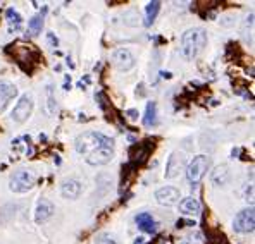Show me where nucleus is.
<instances>
[{
  "label": "nucleus",
  "mask_w": 255,
  "mask_h": 244,
  "mask_svg": "<svg viewBox=\"0 0 255 244\" xmlns=\"http://www.w3.org/2000/svg\"><path fill=\"white\" fill-rule=\"evenodd\" d=\"M76 151L90 165H105L114 158V139L97 131H86L74 141Z\"/></svg>",
  "instance_id": "f257e3e1"
},
{
  "label": "nucleus",
  "mask_w": 255,
  "mask_h": 244,
  "mask_svg": "<svg viewBox=\"0 0 255 244\" xmlns=\"http://www.w3.org/2000/svg\"><path fill=\"white\" fill-rule=\"evenodd\" d=\"M207 43V33L202 28H191L181 36V55L186 60H193Z\"/></svg>",
  "instance_id": "f03ea898"
},
{
  "label": "nucleus",
  "mask_w": 255,
  "mask_h": 244,
  "mask_svg": "<svg viewBox=\"0 0 255 244\" xmlns=\"http://www.w3.org/2000/svg\"><path fill=\"white\" fill-rule=\"evenodd\" d=\"M209 165H210V162H209V158L205 155H197V157H193V160L190 162L188 169H186V177H188V180H190L193 186L200 184V180L203 179V175L207 174Z\"/></svg>",
  "instance_id": "7ed1b4c3"
},
{
  "label": "nucleus",
  "mask_w": 255,
  "mask_h": 244,
  "mask_svg": "<svg viewBox=\"0 0 255 244\" xmlns=\"http://www.w3.org/2000/svg\"><path fill=\"white\" fill-rule=\"evenodd\" d=\"M33 186H35V177H33L31 172H28L24 169L16 170L11 175V180H9V187L14 193H26Z\"/></svg>",
  "instance_id": "20e7f679"
},
{
  "label": "nucleus",
  "mask_w": 255,
  "mask_h": 244,
  "mask_svg": "<svg viewBox=\"0 0 255 244\" xmlns=\"http://www.w3.org/2000/svg\"><path fill=\"white\" fill-rule=\"evenodd\" d=\"M233 229L238 234H248L253 232L255 229V213L253 208H246L236 213V217L233 220Z\"/></svg>",
  "instance_id": "39448f33"
},
{
  "label": "nucleus",
  "mask_w": 255,
  "mask_h": 244,
  "mask_svg": "<svg viewBox=\"0 0 255 244\" xmlns=\"http://www.w3.org/2000/svg\"><path fill=\"white\" fill-rule=\"evenodd\" d=\"M33 112V100L29 95H22L19 100H17V103L14 105V108H12L11 112V117L14 122H24L28 120V117L31 115Z\"/></svg>",
  "instance_id": "423d86ee"
},
{
  "label": "nucleus",
  "mask_w": 255,
  "mask_h": 244,
  "mask_svg": "<svg viewBox=\"0 0 255 244\" xmlns=\"http://www.w3.org/2000/svg\"><path fill=\"white\" fill-rule=\"evenodd\" d=\"M112 64L119 71L127 72V71H131L134 67V57L127 48H117L116 52L112 53Z\"/></svg>",
  "instance_id": "0eeeda50"
},
{
  "label": "nucleus",
  "mask_w": 255,
  "mask_h": 244,
  "mask_svg": "<svg viewBox=\"0 0 255 244\" xmlns=\"http://www.w3.org/2000/svg\"><path fill=\"white\" fill-rule=\"evenodd\" d=\"M179 198H181L179 189H176L172 186L160 187V189L155 191V199L162 206H172V205H176V203L179 201Z\"/></svg>",
  "instance_id": "6e6552de"
},
{
  "label": "nucleus",
  "mask_w": 255,
  "mask_h": 244,
  "mask_svg": "<svg viewBox=\"0 0 255 244\" xmlns=\"http://www.w3.org/2000/svg\"><path fill=\"white\" fill-rule=\"evenodd\" d=\"M185 165H186V158L185 155L179 153V151H172L167 160V165H165V177L167 179H172L176 175H179L181 170H185Z\"/></svg>",
  "instance_id": "1a4fd4ad"
},
{
  "label": "nucleus",
  "mask_w": 255,
  "mask_h": 244,
  "mask_svg": "<svg viewBox=\"0 0 255 244\" xmlns=\"http://www.w3.org/2000/svg\"><path fill=\"white\" fill-rule=\"evenodd\" d=\"M55 212V206H53V203L47 198H40V201L36 205V212H35V220L36 223H43L47 222L48 218L53 215Z\"/></svg>",
  "instance_id": "9d476101"
},
{
  "label": "nucleus",
  "mask_w": 255,
  "mask_h": 244,
  "mask_svg": "<svg viewBox=\"0 0 255 244\" xmlns=\"http://www.w3.org/2000/svg\"><path fill=\"white\" fill-rule=\"evenodd\" d=\"M81 191H83V186L76 179H66L60 186V194L64 198H69V199H76L81 194Z\"/></svg>",
  "instance_id": "9b49d317"
},
{
  "label": "nucleus",
  "mask_w": 255,
  "mask_h": 244,
  "mask_svg": "<svg viewBox=\"0 0 255 244\" xmlns=\"http://www.w3.org/2000/svg\"><path fill=\"white\" fill-rule=\"evenodd\" d=\"M17 95V88L9 81H0V110H4Z\"/></svg>",
  "instance_id": "f8f14e48"
},
{
  "label": "nucleus",
  "mask_w": 255,
  "mask_h": 244,
  "mask_svg": "<svg viewBox=\"0 0 255 244\" xmlns=\"http://www.w3.org/2000/svg\"><path fill=\"white\" fill-rule=\"evenodd\" d=\"M210 182L214 186H226L229 182V169L228 165H217L210 172Z\"/></svg>",
  "instance_id": "ddd939ff"
},
{
  "label": "nucleus",
  "mask_w": 255,
  "mask_h": 244,
  "mask_svg": "<svg viewBox=\"0 0 255 244\" xmlns=\"http://www.w3.org/2000/svg\"><path fill=\"white\" fill-rule=\"evenodd\" d=\"M179 212L183 215H197L200 213V201L193 196L183 198L179 201Z\"/></svg>",
  "instance_id": "4468645a"
},
{
  "label": "nucleus",
  "mask_w": 255,
  "mask_h": 244,
  "mask_svg": "<svg viewBox=\"0 0 255 244\" xmlns=\"http://www.w3.org/2000/svg\"><path fill=\"white\" fill-rule=\"evenodd\" d=\"M136 223H138V227L143 230V232H148V234H152V232H155V229H157V225H155V220H154V217H152V213H148V212H141V213H138L136 215Z\"/></svg>",
  "instance_id": "2eb2a0df"
},
{
  "label": "nucleus",
  "mask_w": 255,
  "mask_h": 244,
  "mask_svg": "<svg viewBox=\"0 0 255 244\" xmlns=\"http://www.w3.org/2000/svg\"><path fill=\"white\" fill-rule=\"evenodd\" d=\"M157 124V103L155 101H148L147 108H145V115H143V126L152 127Z\"/></svg>",
  "instance_id": "dca6fc26"
},
{
  "label": "nucleus",
  "mask_w": 255,
  "mask_h": 244,
  "mask_svg": "<svg viewBox=\"0 0 255 244\" xmlns=\"http://www.w3.org/2000/svg\"><path fill=\"white\" fill-rule=\"evenodd\" d=\"M5 17H7V22H9L11 29H14V31H21L22 19H21V16H19V12L14 11V9H7Z\"/></svg>",
  "instance_id": "f3484780"
},
{
  "label": "nucleus",
  "mask_w": 255,
  "mask_h": 244,
  "mask_svg": "<svg viewBox=\"0 0 255 244\" xmlns=\"http://www.w3.org/2000/svg\"><path fill=\"white\" fill-rule=\"evenodd\" d=\"M42 28H43V14L35 16L28 21V33H29V36L40 35V33H42Z\"/></svg>",
  "instance_id": "a211bd4d"
},
{
  "label": "nucleus",
  "mask_w": 255,
  "mask_h": 244,
  "mask_svg": "<svg viewBox=\"0 0 255 244\" xmlns=\"http://www.w3.org/2000/svg\"><path fill=\"white\" fill-rule=\"evenodd\" d=\"M159 11H160V2H157V0L148 2V5H147V16H145V26H150L155 21Z\"/></svg>",
  "instance_id": "6ab92c4d"
},
{
  "label": "nucleus",
  "mask_w": 255,
  "mask_h": 244,
  "mask_svg": "<svg viewBox=\"0 0 255 244\" xmlns=\"http://www.w3.org/2000/svg\"><path fill=\"white\" fill-rule=\"evenodd\" d=\"M138 22H140L138 11L131 9V11H127L126 14H124V24H127V26H138Z\"/></svg>",
  "instance_id": "aec40b11"
},
{
  "label": "nucleus",
  "mask_w": 255,
  "mask_h": 244,
  "mask_svg": "<svg viewBox=\"0 0 255 244\" xmlns=\"http://www.w3.org/2000/svg\"><path fill=\"white\" fill-rule=\"evenodd\" d=\"M95 244H117V241L112 237L110 234H100L95 239Z\"/></svg>",
  "instance_id": "412c9836"
},
{
  "label": "nucleus",
  "mask_w": 255,
  "mask_h": 244,
  "mask_svg": "<svg viewBox=\"0 0 255 244\" xmlns=\"http://www.w3.org/2000/svg\"><path fill=\"white\" fill-rule=\"evenodd\" d=\"M190 225H195V222H193V220H178V222H176V227L178 229L190 227Z\"/></svg>",
  "instance_id": "4be33fe9"
},
{
  "label": "nucleus",
  "mask_w": 255,
  "mask_h": 244,
  "mask_svg": "<svg viewBox=\"0 0 255 244\" xmlns=\"http://www.w3.org/2000/svg\"><path fill=\"white\" fill-rule=\"evenodd\" d=\"M47 40H48V43H50L52 47H57V45H59V40L53 36L52 33H48V35H47Z\"/></svg>",
  "instance_id": "5701e85b"
},
{
  "label": "nucleus",
  "mask_w": 255,
  "mask_h": 244,
  "mask_svg": "<svg viewBox=\"0 0 255 244\" xmlns=\"http://www.w3.org/2000/svg\"><path fill=\"white\" fill-rule=\"evenodd\" d=\"M126 114H127V117H129V119H133V120H134V119H138V110H134V108H129Z\"/></svg>",
  "instance_id": "b1692460"
}]
</instances>
